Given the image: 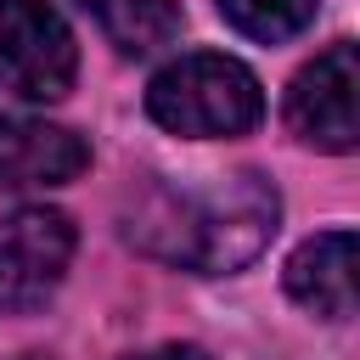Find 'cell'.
<instances>
[{"label": "cell", "instance_id": "cell-1", "mask_svg": "<svg viewBox=\"0 0 360 360\" xmlns=\"http://www.w3.org/2000/svg\"><path fill=\"white\" fill-rule=\"evenodd\" d=\"M276 219H281L276 186L242 169V174H214L208 186H146L124 219V236L163 264L225 276L264 253Z\"/></svg>", "mask_w": 360, "mask_h": 360}, {"label": "cell", "instance_id": "cell-2", "mask_svg": "<svg viewBox=\"0 0 360 360\" xmlns=\"http://www.w3.org/2000/svg\"><path fill=\"white\" fill-rule=\"evenodd\" d=\"M146 112L152 124H163L169 135L186 141H225V135H248L264 118V90L259 79L219 51H191L180 62H169L152 84H146Z\"/></svg>", "mask_w": 360, "mask_h": 360}, {"label": "cell", "instance_id": "cell-3", "mask_svg": "<svg viewBox=\"0 0 360 360\" xmlns=\"http://www.w3.org/2000/svg\"><path fill=\"white\" fill-rule=\"evenodd\" d=\"M79 73V45L51 0H0V90L62 101Z\"/></svg>", "mask_w": 360, "mask_h": 360}, {"label": "cell", "instance_id": "cell-4", "mask_svg": "<svg viewBox=\"0 0 360 360\" xmlns=\"http://www.w3.org/2000/svg\"><path fill=\"white\" fill-rule=\"evenodd\" d=\"M73 219L62 208L0 214V309H39L73 264Z\"/></svg>", "mask_w": 360, "mask_h": 360}, {"label": "cell", "instance_id": "cell-5", "mask_svg": "<svg viewBox=\"0 0 360 360\" xmlns=\"http://www.w3.org/2000/svg\"><path fill=\"white\" fill-rule=\"evenodd\" d=\"M287 124H292L298 141H309L321 152H354V141H360V62H354L349 39L321 51L292 79Z\"/></svg>", "mask_w": 360, "mask_h": 360}, {"label": "cell", "instance_id": "cell-6", "mask_svg": "<svg viewBox=\"0 0 360 360\" xmlns=\"http://www.w3.org/2000/svg\"><path fill=\"white\" fill-rule=\"evenodd\" d=\"M90 163V146L45 118H22V112H0V186L22 191V186H68L79 180Z\"/></svg>", "mask_w": 360, "mask_h": 360}, {"label": "cell", "instance_id": "cell-7", "mask_svg": "<svg viewBox=\"0 0 360 360\" xmlns=\"http://www.w3.org/2000/svg\"><path fill=\"white\" fill-rule=\"evenodd\" d=\"M287 292L326 321H349L354 315V231L309 236L287 259Z\"/></svg>", "mask_w": 360, "mask_h": 360}, {"label": "cell", "instance_id": "cell-8", "mask_svg": "<svg viewBox=\"0 0 360 360\" xmlns=\"http://www.w3.org/2000/svg\"><path fill=\"white\" fill-rule=\"evenodd\" d=\"M73 6L124 56H152L180 34V0H73Z\"/></svg>", "mask_w": 360, "mask_h": 360}, {"label": "cell", "instance_id": "cell-9", "mask_svg": "<svg viewBox=\"0 0 360 360\" xmlns=\"http://www.w3.org/2000/svg\"><path fill=\"white\" fill-rule=\"evenodd\" d=\"M219 11L236 34L264 39V45H281L315 22V0H219Z\"/></svg>", "mask_w": 360, "mask_h": 360}, {"label": "cell", "instance_id": "cell-10", "mask_svg": "<svg viewBox=\"0 0 360 360\" xmlns=\"http://www.w3.org/2000/svg\"><path fill=\"white\" fill-rule=\"evenodd\" d=\"M129 360H208V354L191 349V343H163V349H146V354H129Z\"/></svg>", "mask_w": 360, "mask_h": 360}, {"label": "cell", "instance_id": "cell-11", "mask_svg": "<svg viewBox=\"0 0 360 360\" xmlns=\"http://www.w3.org/2000/svg\"><path fill=\"white\" fill-rule=\"evenodd\" d=\"M17 360H51V354H17Z\"/></svg>", "mask_w": 360, "mask_h": 360}]
</instances>
